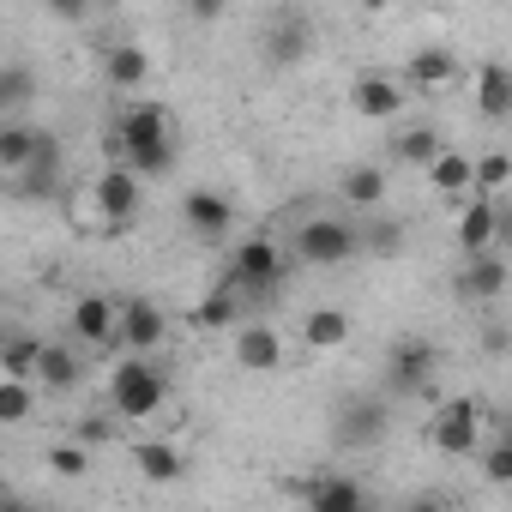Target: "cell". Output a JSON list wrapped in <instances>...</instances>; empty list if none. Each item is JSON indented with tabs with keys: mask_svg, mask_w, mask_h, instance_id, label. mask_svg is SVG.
Here are the masks:
<instances>
[{
	"mask_svg": "<svg viewBox=\"0 0 512 512\" xmlns=\"http://www.w3.org/2000/svg\"><path fill=\"white\" fill-rule=\"evenodd\" d=\"M115 133H121V163L139 181H163L175 169V121L163 103H133Z\"/></svg>",
	"mask_w": 512,
	"mask_h": 512,
	"instance_id": "6da1fadb",
	"label": "cell"
},
{
	"mask_svg": "<svg viewBox=\"0 0 512 512\" xmlns=\"http://www.w3.org/2000/svg\"><path fill=\"white\" fill-rule=\"evenodd\" d=\"M284 272H290V253H284L272 235H247V241H235V253H229V284H235L241 296H272V290L284 284Z\"/></svg>",
	"mask_w": 512,
	"mask_h": 512,
	"instance_id": "7a4b0ae2",
	"label": "cell"
},
{
	"mask_svg": "<svg viewBox=\"0 0 512 512\" xmlns=\"http://www.w3.org/2000/svg\"><path fill=\"white\" fill-rule=\"evenodd\" d=\"M434 374H440V350L428 344V338H398L392 350H386V392H398V398H422V392H434Z\"/></svg>",
	"mask_w": 512,
	"mask_h": 512,
	"instance_id": "3957f363",
	"label": "cell"
},
{
	"mask_svg": "<svg viewBox=\"0 0 512 512\" xmlns=\"http://www.w3.org/2000/svg\"><path fill=\"white\" fill-rule=\"evenodd\" d=\"M163 374L145 362V356H127L115 374H109V398H115V410L127 416V422H145V416H157V404H163Z\"/></svg>",
	"mask_w": 512,
	"mask_h": 512,
	"instance_id": "277c9868",
	"label": "cell"
},
{
	"mask_svg": "<svg viewBox=\"0 0 512 512\" xmlns=\"http://www.w3.org/2000/svg\"><path fill=\"white\" fill-rule=\"evenodd\" d=\"M428 446L446 452V458H470V452H482V446H488V440H482V404H476V398H452V404H440L434 422H428Z\"/></svg>",
	"mask_w": 512,
	"mask_h": 512,
	"instance_id": "5b68a950",
	"label": "cell"
},
{
	"mask_svg": "<svg viewBox=\"0 0 512 512\" xmlns=\"http://www.w3.org/2000/svg\"><path fill=\"white\" fill-rule=\"evenodd\" d=\"M356 247H362V235L344 217H314V223L296 229L290 253H296L302 266H344V260H356Z\"/></svg>",
	"mask_w": 512,
	"mask_h": 512,
	"instance_id": "8992f818",
	"label": "cell"
},
{
	"mask_svg": "<svg viewBox=\"0 0 512 512\" xmlns=\"http://www.w3.org/2000/svg\"><path fill=\"white\" fill-rule=\"evenodd\" d=\"M386 428H392V404H386V398H350V404L332 416V440H338V446H350V452L380 446V440H386Z\"/></svg>",
	"mask_w": 512,
	"mask_h": 512,
	"instance_id": "52a82bcc",
	"label": "cell"
},
{
	"mask_svg": "<svg viewBox=\"0 0 512 512\" xmlns=\"http://www.w3.org/2000/svg\"><path fill=\"white\" fill-rule=\"evenodd\" d=\"M91 199H97V217H103L109 229H127V223H133V211L145 205V181L121 163V169H103V175H97Z\"/></svg>",
	"mask_w": 512,
	"mask_h": 512,
	"instance_id": "ba28073f",
	"label": "cell"
},
{
	"mask_svg": "<svg viewBox=\"0 0 512 512\" xmlns=\"http://www.w3.org/2000/svg\"><path fill=\"white\" fill-rule=\"evenodd\" d=\"M73 338H85L91 350H109V344H121V302H109V296H79L73 302Z\"/></svg>",
	"mask_w": 512,
	"mask_h": 512,
	"instance_id": "9c48e42d",
	"label": "cell"
},
{
	"mask_svg": "<svg viewBox=\"0 0 512 512\" xmlns=\"http://www.w3.org/2000/svg\"><path fill=\"white\" fill-rule=\"evenodd\" d=\"M169 338V314L157 308V302H145V296H127L121 302V344L133 350V356H145V350H157Z\"/></svg>",
	"mask_w": 512,
	"mask_h": 512,
	"instance_id": "30bf717a",
	"label": "cell"
},
{
	"mask_svg": "<svg viewBox=\"0 0 512 512\" xmlns=\"http://www.w3.org/2000/svg\"><path fill=\"white\" fill-rule=\"evenodd\" d=\"M494 223H500V199H488V193L464 199V211H458V253L464 260L494 253Z\"/></svg>",
	"mask_w": 512,
	"mask_h": 512,
	"instance_id": "8fae6325",
	"label": "cell"
},
{
	"mask_svg": "<svg viewBox=\"0 0 512 512\" xmlns=\"http://www.w3.org/2000/svg\"><path fill=\"white\" fill-rule=\"evenodd\" d=\"M308 49H314L308 13H272V25H266V61L272 67H296Z\"/></svg>",
	"mask_w": 512,
	"mask_h": 512,
	"instance_id": "7c38bea8",
	"label": "cell"
},
{
	"mask_svg": "<svg viewBox=\"0 0 512 512\" xmlns=\"http://www.w3.org/2000/svg\"><path fill=\"white\" fill-rule=\"evenodd\" d=\"M181 217H187V229H193L199 241H223L229 223H235V205H229L217 187H193V193L181 199Z\"/></svg>",
	"mask_w": 512,
	"mask_h": 512,
	"instance_id": "4fadbf2b",
	"label": "cell"
},
{
	"mask_svg": "<svg viewBox=\"0 0 512 512\" xmlns=\"http://www.w3.org/2000/svg\"><path fill=\"white\" fill-rule=\"evenodd\" d=\"M308 512H374L368 506V494H362V482L356 476H344V470H326V476H308V500H302Z\"/></svg>",
	"mask_w": 512,
	"mask_h": 512,
	"instance_id": "5bb4252c",
	"label": "cell"
},
{
	"mask_svg": "<svg viewBox=\"0 0 512 512\" xmlns=\"http://www.w3.org/2000/svg\"><path fill=\"white\" fill-rule=\"evenodd\" d=\"M61 163H67L61 139H55V133H43V139H37V157L25 163V175H13L19 199H49V193L61 187Z\"/></svg>",
	"mask_w": 512,
	"mask_h": 512,
	"instance_id": "9a60e30c",
	"label": "cell"
},
{
	"mask_svg": "<svg viewBox=\"0 0 512 512\" xmlns=\"http://www.w3.org/2000/svg\"><path fill=\"white\" fill-rule=\"evenodd\" d=\"M284 362V338L272 326H241L235 332V368L241 374H278Z\"/></svg>",
	"mask_w": 512,
	"mask_h": 512,
	"instance_id": "2e32d148",
	"label": "cell"
},
{
	"mask_svg": "<svg viewBox=\"0 0 512 512\" xmlns=\"http://www.w3.org/2000/svg\"><path fill=\"white\" fill-rule=\"evenodd\" d=\"M350 103H356V115H368V121H392V115L404 109V91H398V79H386V73H362V79L350 85Z\"/></svg>",
	"mask_w": 512,
	"mask_h": 512,
	"instance_id": "e0dca14e",
	"label": "cell"
},
{
	"mask_svg": "<svg viewBox=\"0 0 512 512\" xmlns=\"http://www.w3.org/2000/svg\"><path fill=\"white\" fill-rule=\"evenodd\" d=\"M476 115L482 121H506L512 115V67L506 61H482V73H476Z\"/></svg>",
	"mask_w": 512,
	"mask_h": 512,
	"instance_id": "ac0fdd59",
	"label": "cell"
},
{
	"mask_svg": "<svg viewBox=\"0 0 512 512\" xmlns=\"http://www.w3.org/2000/svg\"><path fill=\"white\" fill-rule=\"evenodd\" d=\"M506 284H512V272H506V260H500V253L464 260V272H458V290H464L470 302H494V296H506Z\"/></svg>",
	"mask_w": 512,
	"mask_h": 512,
	"instance_id": "d6986e66",
	"label": "cell"
},
{
	"mask_svg": "<svg viewBox=\"0 0 512 512\" xmlns=\"http://www.w3.org/2000/svg\"><path fill=\"white\" fill-rule=\"evenodd\" d=\"M103 79H109V91H139L151 79V55L139 43H115V49H103Z\"/></svg>",
	"mask_w": 512,
	"mask_h": 512,
	"instance_id": "ffe728a7",
	"label": "cell"
},
{
	"mask_svg": "<svg viewBox=\"0 0 512 512\" xmlns=\"http://www.w3.org/2000/svg\"><path fill=\"white\" fill-rule=\"evenodd\" d=\"M428 187H434L440 199H476V157L446 151V157L428 169Z\"/></svg>",
	"mask_w": 512,
	"mask_h": 512,
	"instance_id": "44dd1931",
	"label": "cell"
},
{
	"mask_svg": "<svg viewBox=\"0 0 512 512\" xmlns=\"http://www.w3.org/2000/svg\"><path fill=\"white\" fill-rule=\"evenodd\" d=\"M193 326H199V332H229V326L241 332V290L223 278V284H217V290L193 308Z\"/></svg>",
	"mask_w": 512,
	"mask_h": 512,
	"instance_id": "7402d4cb",
	"label": "cell"
},
{
	"mask_svg": "<svg viewBox=\"0 0 512 512\" xmlns=\"http://www.w3.org/2000/svg\"><path fill=\"white\" fill-rule=\"evenodd\" d=\"M452 73H458V55H452V49H416V55H410V85H416L422 97L446 91Z\"/></svg>",
	"mask_w": 512,
	"mask_h": 512,
	"instance_id": "603a6c76",
	"label": "cell"
},
{
	"mask_svg": "<svg viewBox=\"0 0 512 512\" xmlns=\"http://www.w3.org/2000/svg\"><path fill=\"white\" fill-rule=\"evenodd\" d=\"M302 344L308 350H344L350 344V314L344 308H314L302 320Z\"/></svg>",
	"mask_w": 512,
	"mask_h": 512,
	"instance_id": "cb8c5ba5",
	"label": "cell"
},
{
	"mask_svg": "<svg viewBox=\"0 0 512 512\" xmlns=\"http://www.w3.org/2000/svg\"><path fill=\"white\" fill-rule=\"evenodd\" d=\"M446 151H452V145H446L434 127H410V133H398V145H392V157H398V163H416V169H434Z\"/></svg>",
	"mask_w": 512,
	"mask_h": 512,
	"instance_id": "d4e9b609",
	"label": "cell"
},
{
	"mask_svg": "<svg viewBox=\"0 0 512 512\" xmlns=\"http://www.w3.org/2000/svg\"><path fill=\"white\" fill-rule=\"evenodd\" d=\"M133 464H139V476H145V482H175V476L187 470V464H181V452H175L169 440H139V446H133Z\"/></svg>",
	"mask_w": 512,
	"mask_h": 512,
	"instance_id": "484cf974",
	"label": "cell"
},
{
	"mask_svg": "<svg viewBox=\"0 0 512 512\" xmlns=\"http://www.w3.org/2000/svg\"><path fill=\"white\" fill-rule=\"evenodd\" d=\"M338 193H344L356 211H368V205H380V199H386V169H380V163H356V169L338 181Z\"/></svg>",
	"mask_w": 512,
	"mask_h": 512,
	"instance_id": "4316f807",
	"label": "cell"
},
{
	"mask_svg": "<svg viewBox=\"0 0 512 512\" xmlns=\"http://www.w3.org/2000/svg\"><path fill=\"white\" fill-rule=\"evenodd\" d=\"M37 386H43V392H73V386H79V356H73L67 344H49L43 362H37Z\"/></svg>",
	"mask_w": 512,
	"mask_h": 512,
	"instance_id": "83f0119b",
	"label": "cell"
},
{
	"mask_svg": "<svg viewBox=\"0 0 512 512\" xmlns=\"http://www.w3.org/2000/svg\"><path fill=\"white\" fill-rule=\"evenodd\" d=\"M37 139H43V133L7 121V127H0V169H7V175H25V163L37 157Z\"/></svg>",
	"mask_w": 512,
	"mask_h": 512,
	"instance_id": "f1b7e54d",
	"label": "cell"
},
{
	"mask_svg": "<svg viewBox=\"0 0 512 512\" xmlns=\"http://www.w3.org/2000/svg\"><path fill=\"white\" fill-rule=\"evenodd\" d=\"M43 350H49L43 338H25V332L7 338V356H0V362H7V380H31V386H37V362H43Z\"/></svg>",
	"mask_w": 512,
	"mask_h": 512,
	"instance_id": "f546056e",
	"label": "cell"
},
{
	"mask_svg": "<svg viewBox=\"0 0 512 512\" xmlns=\"http://www.w3.org/2000/svg\"><path fill=\"white\" fill-rule=\"evenodd\" d=\"M31 91H37V73H31L25 61H7V67H0V109H25Z\"/></svg>",
	"mask_w": 512,
	"mask_h": 512,
	"instance_id": "4dcf8cb0",
	"label": "cell"
},
{
	"mask_svg": "<svg viewBox=\"0 0 512 512\" xmlns=\"http://www.w3.org/2000/svg\"><path fill=\"white\" fill-rule=\"evenodd\" d=\"M476 458H482V476H488L494 488H512V428H506V434H494Z\"/></svg>",
	"mask_w": 512,
	"mask_h": 512,
	"instance_id": "1f68e13d",
	"label": "cell"
},
{
	"mask_svg": "<svg viewBox=\"0 0 512 512\" xmlns=\"http://www.w3.org/2000/svg\"><path fill=\"white\" fill-rule=\"evenodd\" d=\"M31 404H37L31 380H7V386H0V422H7V428H19L31 416Z\"/></svg>",
	"mask_w": 512,
	"mask_h": 512,
	"instance_id": "d6a6232c",
	"label": "cell"
},
{
	"mask_svg": "<svg viewBox=\"0 0 512 512\" xmlns=\"http://www.w3.org/2000/svg\"><path fill=\"white\" fill-rule=\"evenodd\" d=\"M500 187H512V157L506 151H488V157H476V193H500Z\"/></svg>",
	"mask_w": 512,
	"mask_h": 512,
	"instance_id": "836d02e7",
	"label": "cell"
},
{
	"mask_svg": "<svg viewBox=\"0 0 512 512\" xmlns=\"http://www.w3.org/2000/svg\"><path fill=\"white\" fill-rule=\"evenodd\" d=\"M362 247H368V253H398V247H404V223H398V217H386V223H368Z\"/></svg>",
	"mask_w": 512,
	"mask_h": 512,
	"instance_id": "e575fe53",
	"label": "cell"
},
{
	"mask_svg": "<svg viewBox=\"0 0 512 512\" xmlns=\"http://www.w3.org/2000/svg\"><path fill=\"white\" fill-rule=\"evenodd\" d=\"M49 470H55V476H85L91 458H85L79 446H49Z\"/></svg>",
	"mask_w": 512,
	"mask_h": 512,
	"instance_id": "d590c367",
	"label": "cell"
},
{
	"mask_svg": "<svg viewBox=\"0 0 512 512\" xmlns=\"http://www.w3.org/2000/svg\"><path fill=\"white\" fill-rule=\"evenodd\" d=\"M494 253H512V205H500V223H494Z\"/></svg>",
	"mask_w": 512,
	"mask_h": 512,
	"instance_id": "8d00e7d4",
	"label": "cell"
},
{
	"mask_svg": "<svg viewBox=\"0 0 512 512\" xmlns=\"http://www.w3.org/2000/svg\"><path fill=\"white\" fill-rule=\"evenodd\" d=\"M404 512H452V506H446V500H440V494H416V500H410V506H404Z\"/></svg>",
	"mask_w": 512,
	"mask_h": 512,
	"instance_id": "74e56055",
	"label": "cell"
},
{
	"mask_svg": "<svg viewBox=\"0 0 512 512\" xmlns=\"http://www.w3.org/2000/svg\"><path fill=\"white\" fill-rule=\"evenodd\" d=\"M49 13H55V19H85V7H79V0H55Z\"/></svg>",
	"mask_w": 512,
	"mask_h": 512,
	"instance_id": "f35d334b",
	"label": "cell"
},
{
	"mask_svg": "<svg viewBox=\"0 0 512 512\" xmlns=\"http://www.w3.org/2000/svg\"><path fill=\"white\" fill-rule=\"evenodd\" d=\"M0 512H49V506H31V500H7Z\"/></svg>",
	"mask_w": 512,
	"mask_h": 512,
	"instance_id": "ab89813d",
	"label": "cell"
}]
</instances>
